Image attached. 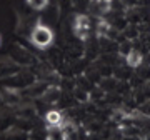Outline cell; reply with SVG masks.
<instances>
[{
	"label": "cell",
	"mask_w": 150,
	"mask_h": 140,
	"mask_svg": "<svg viewBox=\"0 0 150 140\" xmlns=\"http://www.w3.org/2000/svg\"><path fill=\"white\" fill-rule=\"evenodd\" d=\"M0 100L5 103V105H8V107H13V105H18L20 103V93L17 90H13V88L5 87V88L0 90Z\"/></svg>",
	"instance_id": "cell-4"
},
{
	"label": "cell",
	"mask_w": 150,
	"mask_h": 140,
	"mask_svg": "<svg viewBox=\"0 0 150 140\" xmlns=\"http://www.w3.org/2000/svg\"><path fill=\"white\" fill-rule=\"evenodd\" d=\"M54 32H52V28L47 27V25H43L42 22H37L35 25H33L32 32H30V43H32L33 47H37V49L43 50V49H48L52 43H54Z\"/></svg>",
	"instance_id": "cell-1"
},
{
	"label": "cell",
	"mask_w": 150,
	"mask_h": 140,
	"mask_svg": "<svg viewBox=\"0 0 150 140\" xmlns=\"http://www.w3.org/2000/svg\"><path fill=\"white\" fill-rule=\"evenodd\" d=\"M0 43H2V35H0Z\"/></svg>",
	"instance_id": "cell-9"
},
{
	"label": "cell",
	"mask_w": 150,
	"mask_h": 140,
	"mask_svg": "<svg viewBox=\"0 0 150 140\" xmlns=\"http://www.w3.org/2000/svg\"><path fill=\"white\" fill-rule=\"evenodd\" d=\"M72 30H74L75 37L80 40H87L88 33H90V18L85 13H77L72 23Z\"/></svg>",
	"instance_id": "cell-2"
},
{
	"label": "cell",
	"mask_w": 150,
	"mask_h": 140,
	"mask_svg": "<svg viewBox=\"0 0 150 140\" xmlns=\"http://www.w3.org/2000/svg\"><path fill=\"white\" fill-rule=\"evenodd\" d=\"M125 62H127L129 67L137 69V67H140L142 62H144V55L140 54L139 50H130L129 54H127V57H125Z\"/></svg>",
	"instance_id": "cell-6"
},
{
	"label": "cell",
	"mask_w": 150,
	"mask_h": 140,
	"mask_svg": "<svg viewBox=\"0 0 150 140\" xmlns=\"http://www.w3.org/2000/svg\"><path fill=\"white\" fill-rule=\"evenodd\" d=\"M108 32H110V23H108L105 18H100L98 20V23H97V27H95V33H97V37H107Z\"/></svg>",
	"instance_id": "cell-7"
},
{
	"label": "cell",
	"mask_w": 150,
	"mask_h": 140,
	"mask_svg": "<svg viewBox=\"0 0 150 140\" xmlns=\"http://www.w3.org/2000/svg\"><path fill=\"white\" fill-rule=\"evenodd\" d=\"M25 2H27V5L35 12L45 10L48 7V4H50V0H25Z\"/></svg>",
	"instance_id": "cell-8"
},
{
	"label": "cell",
	"mask_w": 150,
	"mask_h": 140,
	"mask_svg": "<svg viewBox=\"0 0 150 140\" xmlns=\"http://www.w3.org/2000/svg\"><path fill=\"white\" fill-rule=\"evenodd\" d=\"M62 122H64V115H62L60 110H48L45 113V127H47L48 132L60 130Z\"/></svg>",
	"instance_id": "cell-3"
},
{
	"label": "cell",
	"mask_w": 150,
	"mask_h": 140,
	"mask_svg": "<svg viewBox=\"0 0 150 140\" xmlns=\"http://www.w3.org/2000/svg\"><path fill=\"white\" fill-rule=\"evenodd\" d=\"M40 98H42L43 103H55L60 98V88L59 87H54V85L48 87L47 90L42 93V97Z\"/></svg>",
	"instance_id": "cell-5"
}]
</instances>
